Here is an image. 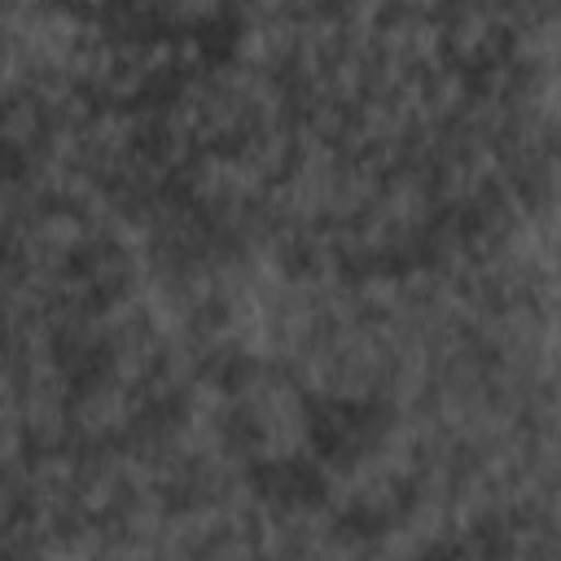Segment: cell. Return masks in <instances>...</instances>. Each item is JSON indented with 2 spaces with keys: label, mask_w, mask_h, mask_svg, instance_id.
Returning <instances> with one entry per match:
<instances>
[{
  "label": "cell",
  "mask_w": 561,
  "mask_h": 561,
  "mask_svg": "<svg viewBox=\"0 0 561 561\" xmlns=\"http://www.w3.org/2000/svg\"><path fill=\"white\" fill-rule=\"evenodd\" d=\"M381 171L368 158H342L337 175H333V193H329V210L324 224H355L381 193Z\"/></svg>",
  "instance_id": "cell-10"
},
{
  "label": "cell",
  "mask_w": 561,
  "mask_h": 561,
  "mask_svg": "<svg viewBox=\"0 0 561 561\" xmlns=\"http://www.w3.org/2000/svg\"><path fill=\"white\" fill-rule=\"evenodd\" d=\"M197 561H259V552H254L250 530H224L197 552Z\"/></svg>",
  "instance_id": "cell-18"
},
{
  "label": "cell",
  "mask_w": 561,
  "mask_h": 561,
  "mask_svg": "<svg viewBox=\"0 0 561 561\" xmlns=\"http://www.w3.org/2000/svg\"><path fill=\"white\" fill-rule=\"evenodd\" d=\"M145 136H153V114L136 105H96L92 118L83 123V167L110 184L118 167L145 149Z\"/></svg>",
  "instance_id": "cell-6"
},
{
  "label": "cell",
  "mask_w": 561,
  "mask_h": 561,
  "mask_svg": "<svg viewBox=\"0 0 561 561\" xmlns=\"http://www.w3.org/2000/svg\"><path fill=\"white\" fill-rule=\"evenodd\" d=\"M18 416L26 430V443L35 451L66 447L70 443V394L75 377L66 373L61 355H35L18 364Z\"/></svg>",
  "instance_id": "cell-2"
},
{
  "label": "cell",
  "mask_w": 561,
  "mask_h": 561,
  "mask_svg": "<svg viewBox=\"0 0 561 561\" xmlns=\"http://www.w3.org/2000/svg\"><path fill=\"white\" fill-rule=\"evenodd\" d=\"M92 250V232L83 224V215L75 206H44V210H31L18 232L9 237L4 254L26 267V272H70L83 254Z\"/></svg>",
  "instance_id": "cell-3"
},
{
  "label": "cell",
  "mask_w": 561,
  "mask_h": 561,
  "mask_svg": "<svg viewBox=\"0 0 561 561\" xmlns=\"http://www.w3.org/2000/svg\"><path fill=\"white\" fill-rule=\"evenodd\" d=\"M140 416H149V403L140 390L118 386L105 373H92L70 394V443L75 447H105L118 443Z\"/></svg>",
  "instance_id": "cell-4"
},
{
  "label": "cell",
  "mask_w": 561,
  "mask_h": 561,
  "mask_svg": "<svg viewBox=\"0 0 561 561\" xmlns=\"http://www.w3.org/2000/svg\"><path fill=\"white\" fill-rule=\"evenodd\" d=\"M364 561H430V548L403 526V517H386L364 535Z\"/></svg>",
  "instance_id": "cell-14"
},
{
  "label": "cell",
  "mask_w": 561,
  "mask_h": 561,
  "mask_svg": "<svg viewBox=\"0 0 561 561\" xmlns=\"http://www.w3.org/2000/svg\"><path fill=\"white\" fill-rule=\"evenodd\" d=\"M443 26V57L456 61L460 70H478L504 53V13L500 4H456L438 9Z\"/></svg>",
  "instance_id": "cell-7"
},
{
  "label": "cell",
  "mask_w": 561,
  "mask_h": 561,
  "mask_svg": "<svg viewBox=\"0 0 561 561\" xmlns=\"http://www.w3.org/2000/svg\"><path fill=\"white\" fill-rule=\"evenodd\" d=\"M26 430L18 416V403H0V469H13L26 460Z\"/></svg>",
  "instance_id": "cell-17"
},
{
  "label": "cell",
  "mask_w": 561,
  "mask_h": 561,
  "mask_svg": "<svg viewBox=\"0 0 561 561\" xmlns=\"http://www.w3.org/2000/svg\"><path fill=\"white\" fill-rule=\"evenodd\" d=\"M294 561H364V535L351 526H337L333 535H324L320 543L302 548Z\"/></svg>",
  "instance_id": "cell-15"
},
{
  "label": "cell",
  "mask_w": 561,
  "mask_h": 561,
  "mask_svg": "<svg viewBox=\"0 0 561 561\" xmlns=\"http://www.w3.org/2000/svg\"><path fill=\"white\" fill-rule=\"evenodd\" d=\"M232 425L263 469H289L316 451V412L311 399L294 386L280 364H237L228 373Z\"/></svg>",
  "instance_id": "cell-1"
},
{
  "label": "cell",
  "mask_w": 561,
  "mask_h": 561,
  "mask_svg": "<svg viewBox=\"0 0 561 561\" xmlns=\"http://www.w3.org/2000/svg\"><path fill=\"white\" fill-rule=\"evenodd\" d=\"M127 491H131V482H127V465H123L118 443L79 447V473H75L79 522H110Z\"/></svg>",
  "instance_id": "cell-8"
},
{
  "label": "cell",
  "mask_w": 561,
  "mask_h": 561,
  "mask_svg": "<svg viewBox=\"0 0 561 561\" xmlns=\"http://www.w3.org/2000/svg\"><path fill=\"white\" fill-rule=\"evenodd\" d=\"M158 359H162V342L140 324V329H127V333H118V337H110V342H105L96 373L114 377L118 386L140 390V386L158 373Z\"/></svg>",
  "instance_id": "cell-9"
},
{
  "label": "cell",
  "mask_w": 561,
  "mask_h": 561,
  "mask_svg": "<svg viewBox=\"0 0 561 561\" xmlns=\"http://www.w3.org/2000/svg\"><path fill=\"white\" fill-rule=\"evenodd\" d=\"M110 522H70L39 543V561H101Z\"/></svg>",
  "instance_id": "cell-13"
},
{
  "label": "cell",
  "mask_w": 561,
  "mask_h": 561,
  "mask_svg": "<svg viewBox=\"0 0 561 561\" xmlns=\"http://www.w3.org/2000/svg\"><path fill=\"white\" fill-rule=\"evenodd\" d=\"M171 504H175V500H171L167 491H158V486H136V491H127V495H123V504L114 508L110 526H114V530H123V535L158 539V530H162V522H167Z\"/></svg>",
  "instance_id": "cell-12"
},
{
  "label": "cell",
  "mask_w": 561,
  "mask_h": 561,
  "mask_svg": "<svg viewBox=\"0 0 561 561\" xmlns=\"http://www.w3.org/2000/svg\"><path fill=\"white\" fill-rule=\"evenodd\" d=\"M351 298L368 320H386L399 302H403V285H399V267L386 263H368L351 272Z\"/></svg>",
  "instance_id": "cell-11"
},
{
  "label": "cell",
  "mask_w": 561,
  "mask_h": 561,
  "mask_svg": "<svg viewBox=\"0 0 561 561\" xmlns=\"http://www.w3.org/2000/svg\"><path fill=\"white\" fill-rule=\"evenodd\" d=\"M294 31H298V9L245 4V9H237V31H232L228 57L259 75H285V66L294 57Z\"/></svg>",
  "instance_id": "cell-5"
},
{
  "label": "cell",
  "mask_w": 561,
  "mask_h": 561,
  "mask_svg": "<svg viewBox=\"0 0 561 561\" xmlns=\"http://www.w3.org/2000/svg\"><path fill=\"white\" fill-rule=\"evenodd\" d=\"M486 561H530L526 552H517V548H504V543H491V552H486Z\"/></svg>",
  "instance_id": "cell-20"
},
{
  "label": "cell",
  "mask_w": 561,
  "mask_h": 561,
  "mask_svg": "<svg viewBox=\"0 0 561 561\" xmlns=\"http://www.w3.org/2000/svg\"><path fill=\"white\" fill-rule=\"evenodd\" d=\"M31 215V202L18 184V171H0V254L9 245V237L18 232V224Z\"/></svg>",
  "instance_id": "cell-16"
},
{
  "label": "cell",
  "mask_w": 561,
  "mask_h": 561,
  "mask_svg": "<svg viewBox=\"0 0 561 561\" xmlns=\"http://www.w3.org/2000/svg\"><path fill=\"white\" fill-rule=\"evenodd\" d=\"M158 18L171 22V26H193V22L219 18V9L215 4H167V9H158Z\"/></svg>",
  "instance_id": "cell-19"
}]
</instances>
